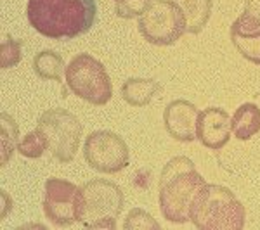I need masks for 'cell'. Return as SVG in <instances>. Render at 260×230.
Wrapping results in <instances>:
<instances>
[{"label": "cell", "instance_id": "7402d4cb", "mask_svg": "<svg viewBox=\"0 0 260 230\" xmlns=\"http://www.w3.org/2000/svg\"><path fill=\"white\" fill-rule=\"evenodd\" d=\"M243 12L260 19V0H245V11Z\"/></svg>", "mask_w": 260, "mask_h": 230}, {"label": "cell", "instance_id": "ba28073f", "mask_svg": "<svg viewBox=\"0 0 260 230\" xmlns=\"http://www.w3.org/2000/svg\"><path fill=\"white\" fill-rule=\"evenodd\" d=\"M83 158L92 170L104 175H115L130 163V152L118 133L95 130L87 135L83 144Z\"/></svg>", "mask_w": 260, "mask_h": 230}, {"label": "cell", "instance_id": "9c48e42d", "mask_svg": "<svg viewBox=\"0 0 260 230\" xmlns=\"http://www.w3.org/2000/svg\"><path fill=\"white\" fill-rule=\"evenodd\" d=\"M44 213L56 227H71L82 220V189L62 178L45 182Z\"/></svg>", "mask_w": 260, "mask_h": 230}, {"label": "cell", "instance_id": "8992f818", "mask_svg": "<svg viewBox=\"0 0 260 230\" xmlns=\"http://www.w3.org/2000/svg\"><path fill=\"white\" fill-rule=\"evenodd\" d=\"M142 39L158 47H169L184 36L187 21L174 0H149L137 21Z\"/></svg>", "mask_w": 260, "mask_h": 230}, {"label": "cell", "instance_id": "e0dca14e", "mask_svg": "<svg viewBox=\"0 0 260 230\" xmlns=\"http://www.w3.org/2000/svg\"><path fill=\"white\" fill-rule=\"evenodd\" d=\"M47 149H49L47 137L44 135V132L39 127L35 130L28 132L18 145V152L21 156L28 158V160H39V158L44 156Z\"/></svg>", "mask_w": 260, "mask_h": 230}, {"label": "cell", "instance_id": "30bf717a", "mask_svg": "<svg viewBox=\"0 0 260 230\" xmlns=\"http://www.w3.org/2000/svg\"><path fill=\"white\" fill-rule=\"evenodd\" d=\"M233 120L222 107H207L200 111L196 123V140L207 149L220 150L231 139Z\"/></svg>", "mask_w": 260, "mask_h": 230}, {"label": "cell", "instance_id": "9a60e30c", "mask_svg": "<svg viewBox=\"0 0 260 230\" xmlns=\"http://www.w3.org/2000/svg\"><path fill=\"white\" fill-rule=\"evenodd\" d=\"M260 132V107L245 102L233 114V133L238 140H250Z\"/></svg>", "mask_w": 260, "mask_h": 230}, {"label": "cell", "instance_id": "6da1fadb", "mask_svg": "<svg viewBox=\"0 0 260 230\" xmlns=\"http://www.w3.org/2000/svg\"><path fill=\"white\" fill-rule=\"evenodd\" d=\"M28 23L50 40H73L90 31L98 16L95 0H28Z\"/></svg>", "mask_w": 260, "mask_h": 230}, {"label": "cell", "instance_id": "7a4b0ae2", "mask_svg": "<svg viewBox=\"0 0 260 230\" xmlns=\"http://www.w3.org/2000/svg\"><path fill=\"white\" fill-rule=\"evenodd\" d=\"M205 183V178L189 158H172L163 166L158 183V203L163 218L179 225L187 223L192 199Z\"/></svg>", "mask_w": 260, "mask_h": 230}, {"label": "cell", "instance_id": "ac0fdd59", "mask_svg": "<svg viewBox=\"0 0 260 230\" xmlns=\"http://www.w3.org/2000/svg\"><path fill=\"white\" fill-rule=\"evenodd\" d=\"M0 120H2V166H6L12 158V152L19 145V130L18 123L7 112H2Z\"/></svg>", "mask_w": 260, "mask_h": 230}, {"label": "cell", "instance_id": "3957f363", "mask_svg": "<svg viewBox=\"0 0 260 230\" xmlns=\"http://www.w3.org/2000/svg\"><path fill=\"white\" fill-rule=\"evenodd\" d=\"M245 218L243 203L224 185L205 183L191 203L189 221L201 230H241Z\"/></svg>", "mask_w": 260, "mask_h": 230}, {"label": "cell", "instance_id": "7c38bea8", "mask_svg": "<svg viewBox=\"0 0 260 230\" xmlns=\"http://www.w3.org/2000/svg\"><path fill=\"white\" fill-rule=\"evenodd\" d=\"M231 42L246 61L260 66V19L243 12L231 24Z\"/></svg>", "mask_w": 260, "mask_h": 230}, {"label": "cell", "instance_id": "4fadbf2b", "mask_svg": "<svg viewBox=\"0 0 260 230\" xmlns=\"http://www.w3.org/2000/svg\"><path fill=\"white\" fill-rule=\"evenodd\" d=\"M163 87L154 78H128L121 85V97L132 107H146Z\"/></svg>", "mask_w": 260, "mask_h": 230}, {"label": "cell", "instance_id": "277c9868", "mask_svg": "<svg viewBox=\"0 0 260 230\" xmlns=\"http://www.w3.org/2000/svg\"><path fill=\"white\" fill-rule=\"evenodd\" d=\"M82 189V220L85 228L115 230L121 210L123 190L118 183L104 178H94L80 185Z\"/></svg>", "mask_w": 260, "mask_h": 230}, {"label": "cell", "instance_id": "ffe728a7", "mask_svg": "<svg viewBox=\"0 0 260 230\" xmlns=\"http://www.w3.org/2000/svg\"><path fill=\"white\" fill-rule=\"evenodd\" d=\"M123 228L130 230V228H139V230H146V228H153V230H160V223L141 208H134L130 210V213L127 215V218L123 221Z\"/></svg>", "mask_w": 260, "mask_h": 230}, {"label": "cell", "instance_id": "2e32d148", "mask_svg": "<svg viewBox=\"0 0 260 230\" xmlns=\"http://www.w3.org/2000/svg\"><path fill=\"white\" fill-rule=\"evenodd\" d=\"M182 9L187 21V33L198 35L212 16L213 0H174Z\"/></svg>", "mask_w": 260, "mask_h": 230}, {"label": "cell", "instance_id": "d6986e66", "mask_svg": "<svg viewBox=\"0 0 260 230\" xmlns=\"http://www.w3.org/2000/svg\"><path fill=\"white\" fill-rule=\"evenodd\" d=\"M21 47H23V42L12 39L7 33L2 45H0V66H2V69H9L19 64L21 57H23Z\"/></svg>", "mask_w": 260, "mask_h": 230}, {"label": "cell", "instance_id": "44dd1931", "mask_svg": "<svg viewBox=\"0 0 260 230\" xmlns=\"http://www.w3.org/2000/svg\"><path fill=\"white\" fill-rule=\"evenodd\" d=\"M115 2V14L121 19L139 18L148 6L149 0H113Z\"/></svg>", "mask_w": 260, "mask_h": 230}, {"label": "cell", "instance_id": "8fae6325", "mask_svg": "<svg viewBox=\"0 0 260 230\" xmlns=\"http://www.w3.org/2000/svg\"><path fill=\"white\" fill-rule=\"evenodd\" d=\"M200 109L186 99H175L167 104L163 111L165 130L172 139L179 142L196 140V123Z\"/></svg>", "mask_w": 260, "mask_h": 230}, {"label": "cell", "instance_id": "5b68a950", "mask_svg": "<svg viewBox=\"0 0 260 230\" xmlns=\"http://www.w3.org/2000/svg\"><path fill=\"white\" fill-rule=\"evenodd\" d=\"M66 85L92 106H104L113 97V83L106 68L90 54H77L66 66Z\"/></svg>", "mask_w": 260, "mask_h": 230}, {"label": "cell", "instance_id": "52a82bcc", "mask_svg": "<svg viewBox=\"0 0 260 230\" xmlns=\"http://www.w3.org/2000/svg\"><path fill=\"white\" fill-rule=\"evenodd\" d=\"M37 127L47 137L49 149L57 161L66 165L75 160L83 135V125L73 112L52 107L42 112Z\"/></svg>", "mask_w": 260, "mask_h": 230}, {"label": "cell", "instance_id": "5bb4252c", "mask_svg": "<svg viewBox=\"0 0 260 230\" xmlns=\"http://www.w3.org/2000/svg\"><path fill=\"white\" fill-rule=\"evenodd\" d=\"M64 66L66 64H64L62 56L52 49L42 50V52H39L33 57V71H35V74L40 80H54V82L61 83L62 97L68 95V90H66V87H64L66 80H62V73H66Z\"/></svg>", "mask_w": 260, "mask_h": 230}]
</instances>
